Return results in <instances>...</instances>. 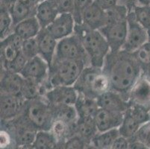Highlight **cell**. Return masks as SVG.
<instances>
[{"label":"cell","mask_w":150,"mask_h":149,"mask_svg":"<svg viewBox=\"0 0 150 149\" xmlns=\"http://www.w3.org/2000/svg\"><path fill=\"white\" fill-rule=\"evenodd\" d=\"M97 102L99 108L114 113H125L129 107L127 99L120 93L112 90H108L98 97Z\"/></svg>","instance_id":"obj_15"},{"label":"cell","mask_w":150,"mask_h":149,"mask_svg":"<svg viewBox=\"0 0 150 149\" xmlns=\"http://www.w3.org/2000/svg\"><path fill=\"white\" fill-rule=\"evenodd\" d=\"M79 93L73 87L58 86L50 89L43 97L52 107L72 105L74 106Z\"/></svg>","instance_id":"obj_12"},{"label":"cell","mask_w":150,"mask_h":149,"mask_svg":"<svg viewBox=\"0 0 150 149\" xmlns=\"http://www.w3.org/2000/svg\"><path fill=\"white\" fill-rule=\"evenodd\" d=\"M132 139L143 143L144 145L150 148V121L140 127L135 136Z\"/></svg>","instance_id":"obj_37"},{"label":"cell","mask_w":150,"mask_h":149,"mask_svg":"<svg viewBox=\"0 0 150 149\" xmlns=\"http://www.w3.org/2000/svg\"><path fill=\"white\" fill-rule=\"evenodd\" d=\"M94 118H79L76 125V134L81 136L88 145L98 133Z\"/></svg>","instance_id":"obj_23"},{"label":"cell","mask_w":150,"mask_h":149,"mask_svg":"<svg viewBox=\"0 0 150 149\" xmlns=\"http://www.w3.org/2000/svg\"><path fill=\"white\" fill-rule=\"evenodd\" d=\"M23 41L15 33L4 39L0 43V62L1 69H6L22 54Z\"/></svg>","instance_id":"obj_9"},{"label":"cell","mask_w":150,"mask_h":149,"mask_svg":"<svg viewBox=\"0 0 150 149\" xmlns=\"http://www.w3.org/2000/svg\"><path fill=\"white\" fill-rule=\"evenodd\" d=\"M132 11L142 26L147 31L150 30V6L136 5Z\"/></svg>","instance_id":"obj_33"},{"label":"cell","mask_w":150,"mask_h":149,"mask_svg":"<svg viewBox=\"0 0 150 149\" xmlns=\"http://www.w3.org/2000/svg\"><path fill=\"white\" fill-rule=\"evenodd\" d=\"M141 126L142 125L132 117L127 110L124 113L122 122L118 128V131L121 136H123L129 140H132Z\"/></svg>","instance_id":"obj_25"},{"label":"cell","mask_w":150,"mask_h":149,"mask_svg":"<svg viewBox=\"0 0 150 149\" xmlns=\"http://www.w3.org/2000/svg\"><path fill=\"white\" fill-rule=\"evenodd\" d=\"M53 107L54 110V119L64 121L71 126L76 127L79 116L75 106L65 105Z\"/></svg>","instance_id":"obj_29"},{"label":"cell","mask_w":150,"mask_h":149,"mask_svg":"<svg viewBox=\"0 0 150 149\" xmlns=\"http://www.w3.org/2000/svg\"><path fill=\"white\" fill-rule=\"evenodd\" d=\"M19 149H36L33 146V145H23L19 148Z\"/></svg>","instance_id":"obj_46"},{"label":"cell","mask_w":150,"mask_h":149,"mask_svg":"<svg viewBox=\"0 0 150 149\" xmlns=\"http://www.w3.org/2000/svg\"><path fill=\"white\" fill-rule=\"evenodd\" d=\"M8 10L11 16L12 20H13V26H14L20 22L26 20L31 16H35L36 9L30 8L25 4L17 0L15 3L9 7Z\"/></svg>","instance_id":"obj_24"},{"label":"cell","mask_w":150,"mask_h":149,"mask_svg":"<svg viewBox=\"0 0 150 149\" xmlns=\"http://www.w3.org/2000/svg\"><path fill=\"white\" fill-rule=\"evenodd\" d=\"M128 111L141 125L150 121V111L143 107L134 105H129Z\"/></svg>","instance_id":"obj_35"},{"label":"cell","mask_w":150,"mask_h":149,"mask_svg":"<svg viewBox=\"0 0 150 149\" xmlns=\"http://www.w3.org/2000/svg\"><path fill=\"white\" fill-rule=\"evenodd\" d=\"M58 143L50 131H39L35 136L33 146L36 149H55Z\"/></svg>","instance_id":"obj_30"},{"label":"cell","mask_w":150,"mask_h":149,"mask_svg":"<svg viewBox=\"0 0 150 149\" xmlns=\"http://www.w3.org/2000/svg\"><path fill=\"white\" fill-rule=\"evenodd\" d=\"M22 116L39 131H50L54 120V107L43 96L26 101Z\"/></svg>","instance_id":"obj_5"},{"label":"cell","mask_w":150,"mask_h":149,"mask_svg":"<svg viewBox=\"0 0 150 149\" xmlns=\"http://www.w3.org/2000/svg\"><path fill=\"white\" fill-rule=\"evenodd\" d=\"M124 113H114L105 109L99 108L94 120L99 132H105L119 128L123 119Z\"/></svg>","instance_id":"obj_19"},{"label":"cell","mask_w":150,"mask_h":149,"mask_svg":"<svg viewBox=\"0 0 150 149\" xmlns=\"http://www.w3.org/2000/svg\"><path fill=\"white\" fill-rule=\"evenodd\" d=\"M17 0H1V4L5 5L6 7L9 8L11 5H13V3L17 2Z\"/></svg>","instance_id":"obj_44"},{"label":"cell","mask_w":150,"mask_h":149,"mask_svg":"<svg viewBox=\"0 0 150 149\" xmlns=\"http://www.w3.org/2000/svg\"><path fill=\"white\" fill-rule=\"evenodd\" d=\"M26 101L17 95L1 93L0 95V117L1 121H9L22 114Z\"/></svg>","instance_id":"obj_11"},{"label":"cell","mask_w":150,"mask_h":149,"mask_svg":"<svg viewBox=\"0 0 150 149\" xmlns=\"http://www.w3.org/2000/svg\"><path fill=\"white\" fill-rule=\"evenodd\" d=\"M75 34L79 37L89 59L90 66L102 68L110 52L107 40L99 30H92L82 24H76Z\"/></svg>","instance_id":"obj_2"},{"label":"cell","mask_w":150,"mask_h":149,"mask_svg":"<svg viewBox=\"0 0 150 149\" xmlns=\"http://www.w3.org/2000/svg\"><path fill=\"white\" fill-rule=\"evenodd\" d=\"M88 64L83 61L53 60L50 66L48 79L45 83L46 91L58 86L73 87Z\"/></svg>","instance_id":"obj_3"},{"label":"cell","mask_w":150,"mask_h":149,"mask_svg":"<svg viewBox=\"0 0 150 149\" xmlns=\"http://www.w3.org/2000/svg\"><path fill=\"white\" fill-rule=\"evenodd\" d=\"M79 118H94L99 109L97 99L79 94L75 104Z\"/></svg>","instance_id":"obj_22"},{"label":"cell","mask_w":150,"mask_h":149,"mask_svg":"<svg viewBox=\"0 0 150 149\" xmlns=\"http://www.w3.org/2000/svg\"><path fill=\"white\" fill-rule=\"evenodd\" d=\"M58 8L50 0H43L38 4L35 11V17L42 28H46L59 14Z\"/></svg>","instance_id":"obj_20"},{"label":"cell","mask_w":150,"mask_h":149,"mask_svg":"<svg viewBox=\"0 0 150 149\" xmlns=\"http://www.w3.org/2000/svg\"><path fill=\"white\" fill-rule=\"evenodd\" d=\"M148 42L150 43V30L148 31Z\"/></svg>","instance_id":"obj_50"},{"label":"cell","mask_w":150,"mask_h":149,"mask_svg":"<svg viewBox=\"0 0 150 149\" xmlns=\"http://www.w3.org/2000/svg\"><path fill=\"white\" fill-rule=\"evenodd\" d=\"M93 2L94 0H74L73 11L72 13L74 16L76 24H81L82 13Z\"/></svg>","instance_id":"obj_36"},{"label":"cell","mask_w":150,"mask_h":149,"mask_svg":"<svg viewBox=\"0 0 150 149\" xmlns=\"http://www.w3.org/2000/svg\"><path fill=\"white\" fill-rule=\"evenodd\" d=\"M120 136V135L118 128L105 132H98L93 139L91 144L97 149H110L116 139Z\"/></svg>","instance_id":"obj_26"},{"label":"cell","mask_w":150,"mask_h":149,"mask_svg":"<svg viewBox=\"0 0 150 149\" xmlns=\"http://www.w3.org/2000/svg\"><path fill=\"white\" fill-rule=\"evenodd\" d=\"M102 70L108 78L110 90L120 93L126 99L131 88L144 74L132 53L124 50L110 52Z\"/></svg>","instance_id":"obj_1"},{"label":"cell","mask_w":150,"mask_h":149,"mask_svg":"<svg viewBox=\"0 0 150 149\" xmlns=\"http://www.w3.org/2000/svg\"><path fill=\"white\" fill-rule=\"evenodd\" d=\"M138 0H118L119 4L124 5L129 10V11L133 10V8L137 5Z\"/></svg>","instance_id":"obj_42"},{"label":"cell","mask_w":150,"mask_h":149,"mask_svg":"<svg viewBox=\"0 0 150 149\" xmlns=\"http://www.w3.org/2000/svg\"><path fill=\"white\" fill-rule=\"evenodd\" d=\"M73 87L79 94L96 99L110 90L108 78L103 72L102 68L92 66H88L84 68Z\"/></svg>","instance_id":"obj_4"},{"label":"cell","mask_w":150,"mask_h":149,"mask_svg":"<svg viewBox=\"0 0 150 149\" xmlns=\"http://www.w3.org/2000/svg\"><path fill=\"white\" fill-rule=\"evenodd\" d=\"M107 40L111 52L122 50L127 37V20L107 24L99 30Z\"/></svg>","instance_id":"obj_8"},{"label":"cell","mask_w":150,"mask_h":149,"mask_svg":"<svg viewBox=\"0 0 150 149\" xmlns=\"http://www.w3.org/2000/svg\"><path fill=\"white\" fill-rule=\"evenodd\" d=\"M41 29L42 28L38 20L35 16H33L14 25L13 32L22 40H25L36 37Z\"/></svg>","instance_id":"obj_21"},{"label":"cell","mask_w":150,"mask_h":149,"mask_svg":"<svg viewBox=\"0 0 150 149\" xmlns=\"http://www.w3.org/2000/svg\"><path fill=\"white\" fill-rule=\"evenodd\" d=\"M76 20L72 13H61L46 28L58 41L73 35Z\"/></svg>","instance_id":"obj_13"},{"label":"cell","mask_w":150,"mask_h":149,"mask_svg":"<svg viewBox=\"0 0 150 149\" xmlns=\"http://www.w3.org/2000/svg\"><path fill=\"white\" fill-rule=\"evenodd\" d=\"M22 53L28 61L39 55L38 41H37L36 37L25 40L23 41Z\"/></svg>","instance_id":"obj_34"},{"label":"cell","mask_w":150,"mask_h":149,"mask_svg":"<svg viewBox=\"0 0 150 149\" xmlns=\"http://www.w3.org/2000/svg\"><path fill=\"white\" fill-rule=\"evenodd\" d=\"M137 5H143V6H150V0H138Z\"/></svg>","instance_id":"obj_45"},{"label":"cell","mask_w":150,"mask_h":149,"mask_svg":"<svg viewBox=\"0 0 150 149\" xmlns=\"http://www.w3.org/2000/svg\"><path fill=\"white\" fill-rule=\"evenodd\" d=\"M43 84L35 80L25 78L24 84L22 89L21 96L25 101L33 100L35 98L43 96L44 91Z\"/></svg>","instance_id":"obj_28"},{"label":"cell","mask_w":150,"mask_h":149,"mask_svg":"<svg viewBox=\"0 0 150 149\" xmlns=\"http://www.w3.org/2000/svg\"><path fill=\"white\" fill-rule=\"evenodd\" d=\"M145 75H146V76H147V77H148L150 79V67L149 68L148 71H147V72H146V73Z\"/></svg>","instance_id":"obj_49"},{"label":"cell","mask_w":150,"mask_h":149,"mask_svg":"<svg viewBox=\"0 0 150 149\" xmlns=\"http://www.w3.org/2000/svg\"><path fill=\"white\" fill-rule=\"evenodd\" d=\"M55 149H63L62 143H58V145H57V148Z\"/></svg>","instance_id":"obj_48"},{"label":"cell","mask_w":150,"mask_h":149,"mask_svg":"<svg viewBox=\"0 0 150 149\" xmlns=\"http://www.w3.org/2000/svg\"><path fill=\"white\" fill-rule=\"evenodd\" d=\"M127 24V37L122 50L132 53L148 42V31L137 21L132 11L128 15Z\"/></svg>","instance_id":"obj_7"},{"label":"cell","mask_w":150,"mask_h":149,"mask_svg":"<svg viewBox=\"0 0 150 149\" xmlns=\"http://www.w3.org/2000/svg\"><path fill=\"white\" fill-rule=\"evenodd\" d=\"M88 145L81 136L77 134L73 135L62 143L63 149H84Z\"/></svg>","instance_id":"obj_38"},{"label":"cell","mask_w":150,"mask_h":149,"mask_svg":"<svg viewBox=\"0 0 150 149\" xmlns=\"http://www.w3.org/2000/svg\"><path fill=\"white\" fill-rule=\"evenodd\" d=\"M36 39L39 55L48 63L50 66L55 56L58 41L46 28H42Z\"/></svg>","instance_id":"obj_17"},{"label":"cell","mask_w":150,"mask_h":149,"mask_svg":"<svg viewBox=\"0 0 150 149\" xmlns=\"http://www.w3.org/2000/svg\"><path fill=\"white\" fill-rule=\"evenodd\" d=\"M58 143H64L73 135H76V127L71 126L67 123L60 119H54L51 130Z\"/></svg>","instance_id":"obj_27"},{"label":"cell","mask_w":150,"mask_h":149,"mask_svg":"<svg viewBox=\"0 0 150 149\" xmlns=\"http://www.w3.org/2000/svg\"><path fill=\"white\" fill-rule=\"evenodd\" d=\"M84 149H97L96 147H94L92 144H89L86 146V148Z\"/></svg>","instance_id":"obj_47"},{"label":"cell","mask_w":150,"mask_h":149,"mask_svg":"<svg viewBox=\"0 0 150 149\" xmlns=\"http://www.w3.org/2000/svg\"><path fill=\"white\" fill-rule=\"evenodd\" d=\"M130 141L123 136H120L115 140L110 149H129Z\"/></svg>","instance_id":"obj_40"},{"label":"cell","mask_w":150,"mask_h":149,"mask_svg":"<svg viewBox=\"0 0 150 149\" xmlns=\"http://www.w3.org/2000/svg\"><path fill=\"white\" fill-rule=\"evenodd\" d=\"M129 105H134L150 111V79L143 74L131 88L127 96Z\"/></svg>","instance_id":"obj_10"},{"label":"cell","mask_w":150,"mask_h":149,"mask_svg":"<svg viewBox=\"0 0 150 149\" xmlns=\"http://www.w3.org/2000/svg\"><path fill=\"white\" fill-rule=\"evenodd\" d=\"M55 5L59 13H73L74 0H50Z\"/></svg>","instance_id":"obj_39"},{"label":"cell","mask_w":150,"mask_h":149,"mask_svg":"<svg viewBox=\"0 0 150 149\" xmlns=\"http://www.w3.org/2000/svg\"><path fill=\"white\" fill-rule=\"evenodd\" d=\"M132 54L140 66L144 74L146 73L150 67V43L147 42Z\"/></svg>","instance_id":"obj_32"},{"label":"cell","mask_w":150,"mask_h":149,"mask_svg":"<svg viewBox=\"0 0 150 149\" xmlns=\"http://www.w3.org/2000/svg\"><path fill=\"white\" fill-rule=\"evenodd\" d=\"M13 20L8 8L5 5H0V37L1 40L13 33Z\"/></svg>","instance_id":"obj_31"},{"label":"cell","mask_w":150,"mask_h":149,"mask_svg":"<svg viewBox=\"0 0 150 149\" xmlns=\"http://www.w3.org/2000/svg\"><path fill=\"white\" fill-rule=\"evenodd\" d=\"M94 2L105 11L112 8L117 4H119L118 0H94Z\"/></svg>","instance_id":"obj_41"},{"label":"cell","mask_w":150,"mask_h":149,"mask_svg":"<svg viewBox=\"0 0 150 149\" xmlns=\"http://www.w3.org/2000/svg\"><path fill=\"white\" fill-rule=\"evenodd\" d=\"M81 24L92 30H100L107 24L106 11L93 2L82 13Z\"/></svg>","instance_id":"obj_16"},{"label":"cell","mask_w":150,"mask_h":149,"mask_svg":"<svg viewBox=\"0 0 150 149\" xmlns=\"http://www.w3.org/2000/svg\"><path fill=\"white\" fill-rule=\"evenodd\" d=\"M130 141V144H129V149H150L147 148L146 146L144 145L143 143H140V142L132 139V140H129Z\"/></svg>","instance_id":"obj_43"},{"label":"cell","mask_w":150,"mask_h":149,"mask_svg":"<svg viewBox=\"0 0 150 149\" xmlns=\"http://www.w3.org/2000/svg\"><path fill=\"white\" fill-rule=\"evenodd\" d=\"M54 60L83 61L90 66L89 59L81 40L75 33L58 41Z\"/></svg>","instance_id":"obj_6"},{"label":"cell","mask_w":150,"mask_h":149,"mask_svg":"<svg viewBox=\"0 0 150 149\" xmlns=\"http://www.w3.org/2000/svg\"><path fill=\"white\" fill-rule=\"evenodd\" d=\"M50 72V65L40 55L27 61L25 66L20 72L24 78L32 79L41 84L47 81Z\"/></svg>","instance_id":"obj_14"},{"label":"cell","mask_w":150,"mask_h":149,"mask_svg":"<svg viewBox=\"0 0 150 149\" xmlns=\"http://www.w3.org/2000/svg\"><path fill=\"white\" fill-rule=\"evenodd\" d=\"M25 78L20 73L1 69L0 92L1 93L21 95Z\"/></svg>","instance_id":"obj_18"}]
</instances>
